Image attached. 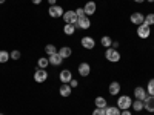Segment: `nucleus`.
<instances>
[{"instance_id":"6e6552de","label":"nucleus","mask_w":154,"mask_h":115,"mask_svg":"<svg viewBox=\"0 0 154 115\" xmlns=\"http://www.w3.org/2000/svg\"><path fill=\"white\" fill-rule=\"evenodd\" d=\"M130 20H131V23L136 25V26H139V25H142L145 22V16L142 14V12H133Z\"/></svg>"},{"instance_id":"2eb2a0df","label":"nucleus","mask_w":154,"mask_h":115,"mask_svg":"<svg viewBox=\"0 0 154 115\" xmlns=\"http://www.w3.org/2000/svg\"><path fill=\"white\" fill-rule=\"evenodd\" d=\"M83 9H85V14L89 17V16H93L94 12H96V9H97V5H96V2H86V5L83 6Z\"/></svg>"},{"instance_id":"c85d7f7f","label":"nucleus","mask_w":154,"mask_h":115,"mask_svg":"<svg viewBox=\"0 0 154 115\" xmlns=\"http://www.w3.org/2000/svg\"><path fill=\"white\" fill-rule=\"evenodd\" d=\"M9 55H11L12 60H19L22 57V52H20V51H17V49H14V51H11V52H9Z\"/></svg>"},{"instance_id":"6ab92c4d","label":"nucleus","mask_w":154,"mask_h":115,"mask_svg":"<svg viewBox=\"0 0 154 115\" xmlns=\"http://www.w3.org/2000/svg\"><path fill=\"white\" fill-rule=\"evenodd\" d=\"M105 115H120V109L117 106H106L105 108Z\"/></svg>"},{"instance_id":"9d476101","label":"nucleus","mask_w":154,"mask_h":115,"mask_svg":"<svg viewBox=\"0 0 154 115\" xmlns=\"http://www.w3.org/2000/svg\"><path fill=\"white\" fill-rule=\"evenodd\" d=\"M59 80H60L62 83H69V81L72 80V74H71V71H69V69H63V71H60V74H59Z\"/></svg>"},{"instance_id":"f257e3e1","label":"nucleus","mask_w":154,"mask_h":115,"mask_svg":"<svg viewBox=\"0 0 154 115\" xmlns=\"http://www.w3.org/2000/svg\"><path fill=\"white\" fill-rule=\"evenodd\" d=\"M131 105H133L131 97H128V95H120V97L117 98V108H119L120 111L130 109V108H131Z\"/></svg>"},{"instance_id":"58836bf2","label":"nucleus","mask_w":154,"mask_h":115,"mask_svg":"<svg viewBox=\"0 0 154 115\" xmlns=\"http://www.w3.org/2000/svg\"><path fill=\"white\" fill-rule=\"evenodd\" d=\"M146 2H149V3H154V0H146Z\"/></svg>"},{"instance_id":"39448f33","label":"nucleus","mask_w":154,"mask_h":115,"mask_svg":"<svg viewBox=\"0 0 154 115\" xmlns=\"http://www.w3.org/2000/svg\"><path fill=\"white\" fill-rule=\"evenodd\" d=\"M48 14H49V17H53V19L63 17V8H62V6H59V5H53V6H49Z\"/></svg>"},{"instance_id":"4c0bfd02","label":"nucleus","mask_w":154,"mask_h":115,"mask_svg":"<svg viewBox=\"0 0 154 115\" xmlns=\"http://www.w3.org/2000/svg\"><path fill=\"white\" fill-rule=\"evenodd\" d=\"M5 2H6V0H0V5H3Z\"/></svg>"},{"instance_id":"c9c22d12","label":"nucleus","mask_w":154,"mask_h":115,"mask_svg":"<svg viewBox=\"0 0 154 115\" xmlns=\"http://www.w3.org/2000/svg\"><path fill=\"white\" fill-rule=\"evenodd\" d=\"M31 2H32L34 5H40V3H42V0H31Z\"/></svg>"},{"instance_id":"ea45409f","label":"nucleus","mask_w":154,"mask_h":115,"mask_svg":"<svg viewBox=\"0 0 154 115\" xmlns=\"http://www.w3.org/2000/svg\"><path fill=\"white\" fill-rule=\"evenodd\" d=\"M0 115H5V114H0Z\"/></svg>"},{"instance_id":"f8f14e48","label":"nucleus","mask_w":154,"mask_h":115,"mask_svg":"<svg viewBox=\"0 0 154 115\" xmlns=\"http://www.w3.org/2000/svg\"><path fill=\"white\" fill-rule=\"evenodd\" d=\"M134 97H136V100H142V101H143V100L148 97L146 89L142 87V86H137V87L134 89Z\"/></svg>"},{"instance_id":"20e7f679","label":"nucleus","mask_w":154,"mask_h":115,"mask_svg":"<svg viewBox=\"0 0 154 115\" xmlns=\"http://www.w3.org/2000/svg\"><path fill=\"white\" fill-rule=\"evenodd\" d=\"M151 34V26H148V25L142 23V25H139L137 26V35L139 38H148Z\"/></svg>"},{"instance_id":"4be33fe9","label":"nucleus","mask_w":154,"mask_h":115,"mask_svg":"<svg viewBox=\"0 0 154 115\" xmlns=\"http://www.w3.org/2000/svg\"><path fill=\"white\" fill-rule=\"evenodd\" d=\"M75 25H69V23H65V26H63V32H65L66 35H72L75 32Z\"/></svg>"},{"instance_id":"f704fd0d","label":"nucleus","mask_w":154,"mask_h":115,"mask_svg":"<svg viewBox=\"0 0 154 115\" xmlns=\"http://www.w3.org/2000/svg\"><path fill=\"white\" fill-rule=\"evenodd\" d=\"M111 48H114V49H117V48H119V42H112Z\"/></svg>"},{"instance_id":"bb28decb","label":"nucleus","mask_w":154,"mask_h":115,"mask_svg":"<svg viewBox=\"0 0 154 115\" xmlns=\"http://www.w3.org/2000/svg\"><path fill=\"white\" fill-rule=\"evenodd\" d=\"M146 92L148 95H154V78H151L146 84Z\"/></svg>"},{"instance_id":"a211bd4d","label":"nucleus","mask_w":154,"mask_h":115,"mask_svg":"<svg viewBox=\"0 0 154 115\" xmlns=\"http://www.w3.org/2000/svg\"><path fill=\"white\" fill-rule=\"evenodd\" d=\"M57 52L62 55V58H68V57H71V54H72V49H71L69 46H62Z\"/></svg>"},{"instance_id":"473e14b6","label":"nucleus","mask_w":154,"mask_h":115,"mask_svg":"<svg viewBox=\"0 0 154 115\" xmlns=\"http://www.w3.org/2000/svg\"><path fill=\"white\" fill-rule=\"evenodd\" d=\"M120 115H133L130 109H125V111H120Z\"/></svg>"},{"instance_id":"b1692460","label":"nucleus","mask_w":154,"mask_h":115,"mask_svg":"<svg viewBox=\"0 0 154 115\" xmlns=\"http://www.w3.org/2000/svg\"><path fill=\"white\" fill-rule=\"evenodd\" d=\"M57 51H59V49H57V48H56L54 45H51V43L45 46V54H46L48 57H49V55H53V54H56Z\"/></svg>"},{"instance_id":"393cba45","label":"nucleus","mask_w":154,"mask_h":115,"mask_svg":"<svg viewBox=\"0 0 154 115\" xmlns=\"http://www.w3.org/2000/svg\"><path fill=\"white\" fill-rule=\"evenodd\" d=\"M131 108H133L134 111H137V112L143 111V101H142V100H134L133 105H131Z\"/></svg>"},{"instance_id":"cd10ccee","label":"nucleus","mask_w":154,"mask_h":115,"mask_svg":"<svg viewBox=\"0 0 154 115\" xmlns=\"http://www.w3.org/2000/svg\"><path fill=\"white\" fill-rule=\"evenodd\" d=\"M145 25H148V26H152L154 25V14H148V16H145V22H143Z\"/></svg>"},{"instance_id":"7c9ffc66","label":"nucleus","mask_w":154,"mask_h":115,"mask_svg":"<svg viewBox=\"0 0 154 115\" xmlns=\"http://www.w3.org/2000/svg\"><path fill=\"white\" fill-rule=\"evenodd\" d=\"M93 115H105V109H102V108H96L93 111Z\"/></svg>"},{"instance_id":"ddd939ff","label":"nucleus","mask_w":154,"mask_h":115,"mask_svg":"<svg viewBox=\"0 0 154 115\" xmlns=\"http://www.w3.org/2000/svg\"><path fill=\"white\" fill-rule=\"evenodd\" d=\"M143 109H146L149 114L154 112V95H148L143 100Z\"/></svg>"},{"instance_id":"4468645a","label":"nucleus","mask_w":154,"mask_h":115,"mask_svg":"<svg viewBox=\"0 0 154 115\" xmlns=\"http://www.w3.org/2000/svg\"><path fill=\"white\" fill-rule=\"evenodd\" d=\"M77 28H80V29H88L89 26H91V22H89V17L85 16V17H80L79 20H77V25H75Z\"/></svg>"},{"instance_id":"412c9836","label":"nucleus","mask_w":154,"mask_h":115,"mask_svg":"<svg viewBox=\"0 0 154 115\" xmlns=\"http://www.w3.org/2000/svg\"><path fill=\"white\" fill-rule=\"evenodd\" d=\"M94 105H96V108H102V109H105V108L108 106L106 100H105L103 97H97V98L94 100Z\"/></svg>"},{"instance_id":"7ed1b4c3","label":"nucleus","mask_w":154,"mask_h":115,"mask_svg":"<svg viewBox=\"0 0 154 115\" xmlns=\"http://www.w3.org/2000/svg\"><path fill=\"white\" fill-rule=\"evenodd\" d=\"M48 80V72L46 69H40V68H37L35 72H34V81L35 83H43Z\"/></svg>"},{"instance_id":"c756f323","label":"nucleus","mask_w":154,"mask_h":115,"mask_svg":"<svg viewBox=\"0 0 154 115\" xmlns=\"http://www.w3.org/2000/svg\"><path fill=\"white\" fill-rule=\"evenodd\" d=\"M75 14H77V17H79V19H80V17H85V16H86V14H85V9H83V8H77V9H75Z\"/></svg>"},{"instance_id":"72a5a7b5","label":"nucleus","mask_w":154,"mask_h":115,"mask_svg":"<svg viewBox=\"0 0 154 115\" xmlns=\"http://www.w3.org/2000/svg\"><path fill=\"white\" fill-rule=\"evenodd\" d=\"M48 3H49V6H53V5H57V0H48Z\"/></svg>"},{"instance_id":"9b49d317","label":"nucleus","mask_w":154,"mask_h":115,"mask_svg":"<svg viewBox=\"0 0 154 115\" xmlns=\"http://www.w3.org/2000/svg\"><path fill=\"white\" fill-rule=\"evenodd\" d=\"M71 92H72V87L69 86V83H62L60 84V87H59V94L62 95V97H69L71 95Z\"/></svg>"},{"instance_id":"423d86ee","label":"nucleus","mask_w":154,"mask_h":115,"mask_svg":"<svg viewBox=\"0 0 154 115\" xmlns=\"http://www.w3.org/2000/svg\"><path fill=\"white\" fill-rule=\"evenodd\" d=\"M63 20H65L66 23H69V25H77L79 17H77L75 11H66V12H63Z\"/></svg>"},{"instance_id":"aec40b11","label":"nucleus","mask_w":154,"mask_h":115,"mask_svg":"<svg viewBox=\"0 0 154 115\" xmlns=\"http://www.w3.org/2000/svg\"><path fill=\"white\" fill-rule=\"evenodd\" d=\"M49 66V60L46 57H40L37 60V68H40V69H46Z\"/></svg>"},{"instance_id":"f03ea898","label":"nucleus","mask_w":154,"mask_h":115,"mask_svg":"<svg viewBox=\"0 0 154 115\" xmlns=\"http://www.w3.org/2000/svg\"><path fill=\"white\" fill-rule=\"evenodd\" d=\"M105 58H106L108 61H111V63H117V61H120V54H119L117 49L108 48L106 52H105Z\"/></svg>"},{"instance_id":"dca6fc26","label":"nucleus","mask_w":154,"mask_h":115,"mask_svg":"<svg viewBox=\"0 0 154 115\" xmlns=\"http://www.w3.org/2000/svg\"><path fill=\"white\" fill-rule=\"evenodd\" d=\"M48 60H49V65H53V66H60L62 61H63V58H62V55H60L59 52H56V54H53V55H49Z\"/></svg>"},{"instance_id":"2f4dec72","label":"nucleus","mask_w":154,"mask_h":115,"mask_svg":"<svg viewBox=\"0 0 154 115\" xmlns=\"http://www.w3.org/2000/svg\"><path fill=\"white\" fill-rule=\"evenodd\" d=\"M69 86H71V87H77V86H79V81H77V80H74V78H72V80L69 81Z\"/></svg>"},{"instance_id":"5701e85b","label":"nucleus","mask_w":154,"mask_h":115,"mask_svg":"<svg viewBox=\"0 0 154 115\" xmlns=\"http://www.w3.org/2000/svg\"><path fill=\"white\" fill-rule=\"evenodd\" d=\"M100 45L103 46V48H111V45H112V40H111V37L109 35H105V37H102L100 38Z\"/></svg>"},{"instance_id":"1a4fd4ad","label":"nucleus","mask_w":154,"mask_h":115,"mask_svg":"<svg viewBox=\"0 0 154 115\" xmlns=\"http://www.w3.org/2000/svg\"><path fill=\"white\" fill-rule=\"evenodd\" d=\"M80 43H82V46L85 48V49H94L96 48V40L93 37H83L82 40H80Z\"/></svg>"},{"instance_id":"f3484780","label":"nucleus","mask_w":154,"mask_h":115,"mask_svg":"<svg viewBox=\"0 0 154 115\" xmlns=\"http://www.w3.org/2000/svg\"><path fill=\"white\" fill-rule=\"evenodd\" d=\"M108 92H109V95H119V92H120V83L119 81H111L109 86H108Z\"/></svg>"},{"instance_id":"e433bc0d","label":"nucleus","mask_w":154,"mask_h":115,"mask_svg":"<svg viewBox=\"0 0 154 115\" xmlns=\"http://www.w3.org/2000/svg\"><path fill=\"white\" fill-rule=\"evenodd\" d=\"M134 2H136V3H143L145 0H134Z\"/></svg>"},{"instance_id":"a878e982","label":"nucleus","mask_w":154,"mask_h":115,"mask_svg":"<svg viewBox=\"0 0 154 115\" xmlns=\"http://www.w3.org/2000/svg\"><path fill=\"white\" fill-rule=\"evenodd\" d=\"M9 58H11V55L8 51H0V63H6Z\"/></svg>"},{"instance_id":"0eeeda50","label":"nucleus","mask_w":154,"mask_h":115,"mask_svg":"<svg viewBox=\"0 0 154 115\" xmlns=\"http://www.w3.org/2000/svg\"><path fill=\"white\" fill-rule=\"evenodd\" d=\"M77 72H79L80 77H88L89 72H91V66H89V63L82 61L80 65H79V68H77Z\"/></svg>"}]
</instances>
